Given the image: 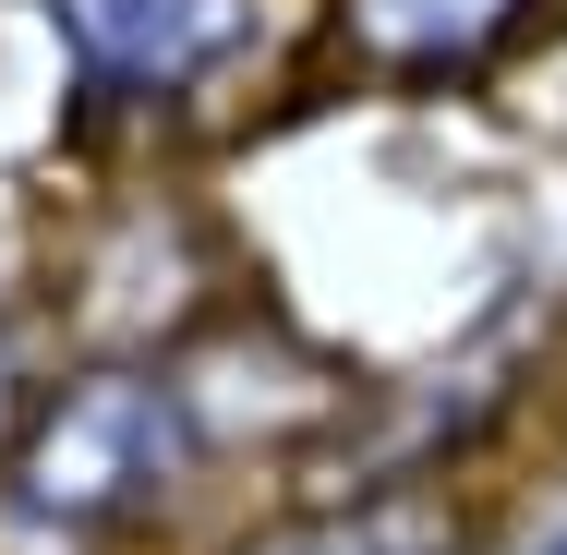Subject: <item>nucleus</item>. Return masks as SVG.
Listing matches in <instances>:
<instances>
[{
  "label": "nucleus",
  "instance_id": "4",
  "mask_svg": "<svg viewBox=\"0 0 567 555\" xmlns=\"http://www.w3.org/2000/svg\"><path fill=\"white\" fill-rule=\"evenodd\" d=\"M229 555H458V520L447 507H315V520H266L241 532Z\"/></svg>",
  "mask_w": 567,
  "mask_h": 555
},
{
  "label": "nucleus",
  "instance_id": "3",
  "mask_svg": "<svg viewBox=\"0 0 567 555\" xmlns=\"http://www.w3.org/2000/svg\"><path fill=\"white\" fill-rule=\"evenodd\" d=\"M507 24L519 0H350V49L386 73H471Z\"/></svg>",
  "mask_w": 567,
  "mask_h": 555
},
{
  "label": "nucleus",
  "instance_id": "5",
  "mask_svg": "<svg viewBox=\"0 0 567 555\" xmlns=\"http://www.w3.org/2000/svg\"><path fill=\"white\" fill-rule=\"evenodd\" d=\"M532 555H567V520H556V532H544V544H532Z\"/></svg>",
  "mask_w": 567,
  "mask_h": 555
},
{
  "label": "nucleus",
  "instance_id": "2",
  "mask_svg": "<svg viewBox=\"0 0 567 555\" xmlns=\"http://www.w3.org/2000/svg\"><path fill=\"white\" fill-rule=\"evenodd\" d=\"M49 24H61V49H73L97 85L157 97V85H194L229 49L241 0H49Z\"/></svg>",
  "mask_w": 567,
  "mask_h": 555
},
{
  "label": "nucleus",
  "instance_id": "1",
  "mask_svg": "<svg viewBox=\"0 0 567 555\" xmlns=\"http://www.w3.org/2000/svg\"><path fill=\"white\" fill-rule=\"evenodd\" d=\"M194 471V411L169 374H73L61 399L24 411L12 435V507L49 520V532H110V520H145L169 483Z\"/></svg>",
  "mask_w": 567,
  "mask_h": 555
}]
</instances>
